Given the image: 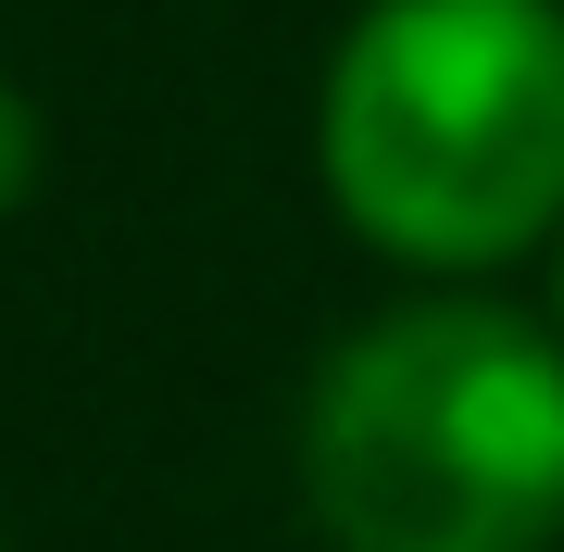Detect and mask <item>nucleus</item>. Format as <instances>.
<instances>
[{"label":"nucleus","instance_id":"nucleus-4","mask_svg":"<svg viewBox=\"0 0 564 552\" xmlns=\"http://www.w3.org/2000/svg\"><path fill=\"white\" fill-rule=\"evenodd\" d=\"M552 289H564V277H552Z\"/></svg>","mask_w":564,"mask_h":552},{"label":"nucleus","instance_id":"nucleus-3","mask_svg":"<svg viewBox=\"0 0 564 552\" xmlns=\"http://www.w3.org/2000/svg\"><path fill=\"white\" fill-rule=\"evenodd\" d=\"M25 188H39V101L0 76V214H13Z\"/></svg>","mask_w":564,"mask_h":552},{"label":"nucleus","instance_id":"nucleus-2","mask_svg":"<svg viewBox=\"0 0 564 552\" xmlns=\"http://www.w3.org/2000/svg\"><path fill=\"white\" fill-rule=\"evenodd\" d=\"M326 188L389 264H502L564 226V13L377 0L326 63Z\"/></svg>","mask_w":564,"mask_h":552},{"label":"nucleus","instance_id":"nucleus-1","mask_svg":"<svg viewBox=\"0 0 564 552\" xmlns=\"http://www.w3.org/2000/svg\"><path fill=\"white\" fill-rule=\"evenodd\" d=\"M302 490L339 552H552L564 351L502 302L377 314L314 377Z\"/></svg>","mask_w":564,"mask_h":552}]
</instances>
